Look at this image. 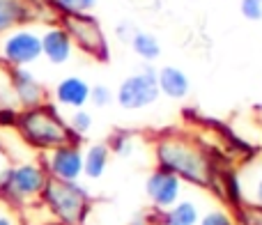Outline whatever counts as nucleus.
<instances>
[{"label":"nucleus","instance_id":"nucleus-1","mask_svg":"<svg viewBox=\"0 0 262 225\" xmlns=\"http://www.w3.org/2000/svg\"><path fill=\"white\" fill-rule=\"evenodd\" d=\"M154 152H157V163L161 170L172 172L182 182H189L195 186L212 184V161L195 143L180 138V136H166V138L157 140Z\"/></svg>","mask_w":262,"mask_h":225},{"label":"nucleus","instance_id":"nucleus-2","mask_svg":"<svg viewBox=\"0 0 262 225\" xmlns=\"http://www.w3.org/2000/svg\"><path fill=\"white\" fill-rule=\"evenodd\" d=\"M18 136L23 138V143L30 147L39 149V152H49L60 145H78V136L72 133L67 126V122L60 117L55 104H41L37 108H28L18 112L16 122Z\"/></svg>","mask_w":262,"mask_h":225},{"label":"nucleus","instance_id":"nucleus-3","mask_svg":"<svg viewBox=\"0 0 262 225\" xmlns=\"http://www.w3.org/2000/svg\"><path fill=\"white\" fill-rule=\"evenodd\" d=\"M39 202L49 209L55 225H81L90 212V193L78 182L46 179Z\"/></svg>","mask_w":262,"mask_h":225},{"label":"nucleus","instance_id":"nucleus-4","mask_svg":"<svg viewBox=\"0 0 262 225\" xmlns=\"http://www.w3.org/2000/svg\"><path fill=\"white\" fill-rule=\"evenodd\" d=\"M46 170L41 163H16L0 172V202L14 209H23L39 200L46 186Z\"/></svg>","mask_w":262,"mask_h":225},{"label":"nucleus","instance_id":"nucleus-5","mask_svg":"<svg viewBox=\"0 0 262 225\" xmlns=\"http://www.w3.org/2000/svg\"><path fill=\"white\" fill-rule=\"evenodd\" d=\"M159 97L161 95H159L157 85V69L149 64L124 78L115 92V99L124 110H143L152 106Z\"/></svg>","mask_w":262,"mask_h":225},{"label":"nucleus","instance_id":"nucleus-6","mask_svg":"<svg viewBox=\"0 0 262 225\" xmlns=\"http://www.w3.org/2000/svg\"><path fill=\"white\" fill-rule=\"evenodd\" d=\"M62 28L76 46H81L85 53L95 55L97 60H108V44L101 32L99 23L90 14H64Z\"/></svg>","mask_w":262,"mask_h":225},{"label":"nucleus","instance_id":"nucleus-7","mask_svg":"<svg viewBox=\"0 0 262 225\" xmlns=\"http://www.w3.org/2000/svg\"><path fill=\"white\" fill-rule=\"evenodd\" d=\"M41 58V39L37 32L28 28H18L5 35L0 41V60L12 67H28Z\"/></svg>","mask_w":262,"mask_h":225},{"label":"nucleus","instance_id":"nucleus-8","mask_svg":"<svg viewBox=\"0 0 262 225\" xmlns=\"http://www.w3.org/2000/svg\"><path fill=\"white\" fill-rule=\"evenodd\" d=\"M41 168L51 179L78 182L83 175V149L81 145H60L55 149L41 152Z\"/></svg>","mask_w":262,"mask_h":225},{"label":"nucleus","instance_id":"nucleus-9","mask_svg":"<svg viewBox=\"0 0 262 225\" xmlns=\"http://www.w3.org/2000/svg\"><path fill=\"white\" fill-rule=\"evenodd\" d=\"M7 85L14 97V104H18V110L37 108L46 104V92L41 83L28 72L26 67H12L7 72Z\"/></svg>","mask_w":262,"mask_h":225},{"label":"nucleus","instance_id":"nucleus-10","mask_svg":"<svg viewBox=\"0 0 262 225\" xmlns=\"http://www.w3.org/2000/svg\"><path fill=\"white\" fill-rule=\"evenodd\" d=\"M182 186H184V182H182L180 177H175L168 170L157 168L154 172H149L147 182H145V193H147L149 202H152L154 207L166 212V209H170L175 202H180Z\"/></svg>","mask_w":262,"mask_h":225},{"label":"nucleus","instance_id":"nucleus-11","mask_svg":"<svg viewBox=\"0 0 262 225\" xmlns=\"http://www.w3.org/2000/svg\"><path fill=\"white\" fill-rule=\"evenodd\" d=\"M41 39V55L49 60L51 64H64L74 53V41L67 35L62 26H53L39 35Z\"/></svg>","mask_w":262,"mask_h":225},{"label":"nucleus","instance_id":"nucleus-12","mask_svg":"<svg viewBox=\"0 0 262 225\" xmlns=\"http://www.w3.org/2000/svg\"><path fill=\"white\" fill-rule=\"evenodd\" d=\"M55 101L64 108L78 110L90 101V85L78 76H67L55 85Z\"/></svg>","mask_w":262,"mask_h":225},{"label":"nucleus","instance_id":"nucleus-13","mask_svg":"<svg viewBox=\"0 0 262 225\" xmlns=\"http://www.w3.org/2000/svg\"><path fill=\"white\" fill-rule=\"evenodd\" d=\"M159 95H166L168 99H186L191 92V81L180 67H163L157 72Z\"/></svg>","mask_w":262,"mask_h":225},{"label":"nucleus","instance_id":"nucleus-14","mask_svg":"<svg viewBox=\"0 0 262 225\" xmlns=\"http://www.w3.org/2000/svg\"><path fill=\"white\" fill-rule=\"evenodd\" d=\"M111 163L108 143H95L83 152V175L90 179H99Z\"/></svg>","mask_w":262,"mask_h":225},{"label":"nucleus","instance_id":"nucleus-15","mask_svg":"<svg viewBox=\"0 0 262 225\" xmlns=\"http://www.w3.org/2000/svg\"><path fill=\"white\" fill-rule=\"evenodd\" d=\"M30 18V9L23 0H0V35H7Z\"/></svg>","mask_w":262,"mask_h":225},{"label":"nucleus","instance_id":"nucleus-16","mask_svg":"<svg viewBox=\"0 0 262 225\" xmlns=\"http://www.w3.org/2000/svg\"><path fill=\"white\" fill-rule=\"evenodd\" d=\"M200 209L195 202L191 200H180L175 202L170 209H166L161 216V223L163 225H198L200 221Z\"/></svg>","mask_w":262,"mask_h":225},{"label":"nucleus","instance_id":"nucleus-17","mask_svg":"<svg viewBox=\"0 0 262 225\" xmlns=\"http://www.w3.org/2000/svg\"><path fill=\"white\" fill-rule=\"evenodd\" d=\"M129 44H131V49H134V53L138 55V58H143L145 62H152V60H157L159 55H161V44H159L157 37L149 35V32L134 30Z\"/></svg>","mask_w":262,"mask_h":225},{"label":"nucleus","instance_id":"nucleus-18","mask_svg":"<svg viewBox=\"0 0 262 225\" xmlns=\"http://www.w3.org/2000/svg\"><path fill=\"white\" fill-rule=\"evenodd\" d=\"M242 193L246 200H251L253 205L262 207V163L249 168V175H242Z\"/></svg>","mask_w":262,"mask_h":225},{"label":"nucleus","instance_id":"nucleus-19","mask_svg":"<svg viewBox=\"0 0 262 225\" xmlns=\"http://www.w3.org/2000/svg\"><path fill=\"white\" fill-rule=\"evenodd\" d=\"M67 126H69V131H72V133H76L78 138H83V136L92 129V115L88 110H83V108L74 110V115L69 117Z\"/></svg>","mask_w":262,"mask_h":225},{"label":"nucleus","instance_id":"nucleus-20","mask_svg":"<svg viewBox=\"0 0 262 225\" xmlns=\"http://www.w3.org/2000/svg\"><path fill=\"white\" fill-rule=\"evenodd\" d=\"M53 5L62 14H88L97 5V0H53Z\"/></svg>","mask_w":262,"mask_h":225},{"label":"nucleus","instance_id":"nucleus-21","mask_svg":"<svg viewBox=\"0 0 262 225\" xmlns=\"http://www.w3.org/2000/svg\"><path fill=\"white\" fill-rule=\"evenodd\" d=\"M223 184H226V195L232 205H242L244 202V193H242V182H239V175L235 172H226L223 177Z\"/></svg>","mask_w":262,"mask_h":225},{"label":"nucleus","instance_id":"nucleus-22","mask_svg":"<svg viewBox=\"0 0 262 225\" xmlns=\"http://www.w3.org/2000/svg\"><path fill=\"white\" fill-rule=\"evenodd\" d=\"M111 101H113V92H111V87L106 85H90V104L97 106V108H104V106H108Z\"/></svg>","mask_w":262,"mask_h":225},{"label":"nucleus","instance_id":"nucleus-23","mask_svg":"<svg viewBox=\"0 0 262 225\" xmlns=\"http://www.w3.org/2000/svg\"><path fill=\"white\" fill-rule=\"evenodd\" d=\"M198 225H235V221H232V216L228 212H223V209H212V212L200 216Z\"/></svg>","mask_w":262,"mask_h":225},{"label":"nucleus","instance_id":"nucleus-24","mask_svg":"<svg viewBox=\"0 0 262 225\" xmlns=\"http://www.w3.org/2000/svg\"><path fill=\"white\" fill-rule=\"evenodd\" d=\"M239 12L249 21H260L262 18V0H242Z\"/></svg>","mask_w":262,"mask_h":225},{"label":"nucleus","instance_id":"nucleus-25","mask_svg":"<svg viewBox=\"0 0 262 225\" xmlns=\"http://www.w3.org/2000/svg\"><path fill=\"white\" fill-rule=\"evenodd\" d=\"M18 110L16 106L12 104H0V126L7 129V126H14L16 129V122H18Z\"/></svg>","mask_w":262,"mask_h":225},{"label":"nucleus","instance_id":"nucleus-26","mask_svg":"<svg viewBox=\"0 0 262 225\" xmlns=\"http://www.w3.org/2000/svg\"><path fill=\"white\" fill-rule=\"evenodd\" d=\"M0 225H21V221L12 212H0Z\"/></svg>","mask_w":262,"mask_h":225},{"label":"nucleus","instance_id":"nucleus-27","mask_svg":"<svg viewBox=\"0 0 262 225\" xmlns=\"http://www.w3.org/2000/svg\"><path fill=\"white\" fill-rule=\"evenodd\" d=\"M147 223H149V221H147V218H145V216H136L134 221L129 223V225H147Z\"/></svg>","mask_w":262,"mask_h":225},{"label":"nucleus","instance_id":"nucleus-28","mask_svg":"<svg viewBox=\"0 0 262 225\" xmlns=\"http://www.w3.org/2000/svg\"><path fill=\"white\" fill-rule=\"evenodd\" d=\"M147 225H163V223H161V221H159V223H152V221H149Z\"/></svg>","mask_w":262,"mask_h":225}]
</instances>
